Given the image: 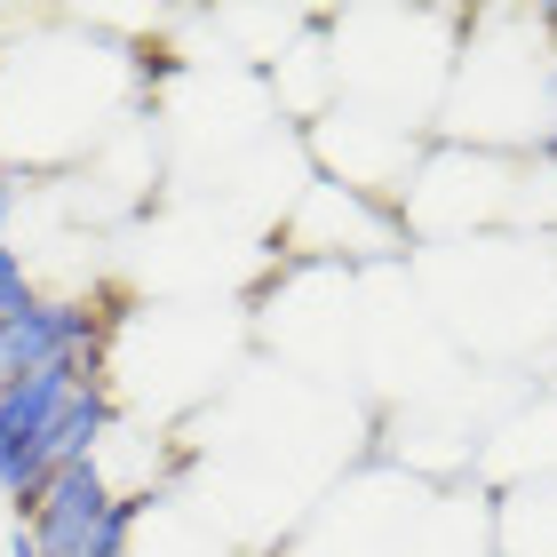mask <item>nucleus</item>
<instances>
[{
    "label": "nucleus",
    "mask_w": 557,
    "mask_h": 557,
    "mask_svg": "<svg viewBox=\"0 0 557 557\" xmlns=\"http://www.w3.org/2000/svg\"><path fill=\"white\" fill-rule=\"evenodd\" d=\"M0 33H9V16H0Z\"/></svg>",
    "instance_id": "nucleus-8"
},
{
    "label": "nucleus",
    "mask_w": 557,
    "mask_h": 557,
    "mask_svg": "<svg viewBox=\"0 0 557 557\" xmlns=\"http://www.w3.org/2000/svg\"><path fill=\"white\" fill-rule=\"evenodd\" d=\"M151 502H128L104 478V462H64L48 486L33 494V510H16V525L40 542V557H88L96 542L128 534Z\"/></svg>",
    "instance_id": "nucleus-1"
},
{
    "label": "nucleus",
    "mask_w": 557,
    "mask_h": 557,
    "mask_svg": "<svg viewBox=\"0 0 557 557\" xmlns=\"http://www.w3.org/2000/svg\"><path fill=\"white\" fill-rule=\"evenodd\" d=\"M359 223L367 232H407L398 208L335 184V175H311V184H302V208L287 215V256H383V247L359 239Z\"/></svg>",
    "instance_id": "nucleus-4"
},
{
    "label": "nucleus",
    "mask_w": 557,
    "mask_h": 557,
    "mask_svg": "<svg viewBox=\"0 0 557 557\" xmlns=\"http://www.w3.org/2000/svg\"><path fill=\"white\" fill-rule=\"evenodd\" d=\"M88 374H104V367H48V374H24L16 391H0V502L33 510V494L57 478L48 438H57V422L81 398Z\"/></svg>",
    "instance_id": "nucleus-2"
},
{
    "label": "nucleus",
    "mask_w": 557,
    "mask_h": 557,
    "mask_svg": "<svg viewBox=\"0 0 557 557\" xmlns=\"http://www.w3.org/2000/svg\"><path fill=\"white\" fill-rule=\"evenodd\" d=\"M104 335H112V311L88 295H40L0 326V391H16L24 374H48V367H104Z\"/></svg>",
    "instance_id": "nucleus-3"
},
{
    "label": "nucleus",
    "mask_w": 557,
    "mask_h": 557,
    "mask_svg": "<svg viewBox=\"0 0 557 557\" xmlns=\"http://www.w3.org/2000/svg\"><path fill=\"white\" fill-rule=\"evenodd\" d=\"M24 302H40V278L24 263V247H0V326H9Z\"/></svg>",
    "instance_id": "nucleus-5"
},
{
    "label": "nucleus",
    "mask_w": 557,
    "mask_h": 557,
    "mask_svg": "<svg viewBox=\"0 0 557 557\" xmlns=\"http://www.w3.org/2000/svg\"><path fill=\"white\" fill-rule=\"evenodd\" d=\"M16 208H24V175H9V168H0V247H9V223H16Z\"/></svg>",
    "instance_id": "nucleus-6"
},
{
    "label": "nucleus",
    "mask_w": 557,
    "mask_h": 557,
    "mask_svg": "<svg viewBox=\"0 0 557 557\" xmlns=\"http://www.w3.org/2000/svg\"><path fill=\"white\" fill-rule=\"evenodd\" d=\"M9 557H40V542H33V534L16 525V534H9Z\"/></svg>",
    "instance_id": "nucleus-7"
}]
</instances>
